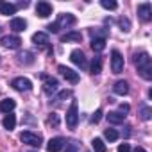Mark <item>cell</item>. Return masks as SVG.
<instances>
[{
	"label": "cell",
	"mask_w": 152,
	"mask_h": 152,
	"mask_svg": "<svg viewBox=\"0 0 152 152\" xmlns=\"http://www.w3.org/2000/svg\"><path fill=\"white\" fill-rule=\"evenodd\" d=\"M134 64L138 68V73L141 75L145 81H150L152 79V59H150V56L147 52L138 54L136 59H134Z\"/></svg>",
	"instance_id": "6da1fadb"
},
{
	"label": "cell",
	"mask_w": 152,
	"mask_h": 152,
	"mask_svg": "<svg viewBox=\"0 0 152 152\" xmlns=\"http://www.w3.org/2000/svg\"><path fill=\"white\" fill-rule=\"evenodd\" d=\"M20 140H22V143H25V145H31V147H41V143H43V138H41V134H36V132H32V131H23L22 134H20Z\"/></svg>",
	"instance_id": "7a4b0ae2"
},
{
	"label": "cell",
	"mask_w": 152,
	"mask_h": 152,
	"mask_svg": "<svg viewBox=\"0 0 152 152\" xmlns=\"http://www.w3.org/2000/svg\"><path fill=\"white\" fill-rule=\"evenodd\" d=\"M77 124H79V109H77V102L73 100L66 111V125H68V129H75Z\"/></svg>",
	"instance_id": "3957f363"
},
{
	"label": "cell",
	"mask_w": 152,
	"mask_h": 152,
	"mask_svg": "<svg viewBox=\"0 0 152 152\" xmlns=\"http://www.w3.org/2000/svg\"><path fill=\"white\" fill-rule=\"evenodd\" d=\"M57 70H59V73L63 75V77H64L70 84H77V83H79V73L73 72L72 68H68V66H64V64H59Z\"/></svg>",
	"instance_id": "277c9868"
},
{
	"label": "cell",
	"mask_w": 152,
	"mask_h": 152,
	"mask_svg": "<svg viewBox=\"0 0 152 152\" xmlns=\"http://www.w3.org/2000/svg\"><path fill=\"white\" fill-rule=\"evenodd\" d=\"M111 70H113V73H120L124 70V57L118 50L111 52Z\"/></svg>",
	"instance_id": "5b68a950"
},
{
	"label": "cell",
	"mask_w": 152,
	"mask_h": 152,
	"mask_svg": "<svg viewBox=\"0 0 152 152\" xmlns=\"http://www.w3.org/2000/svg\"><path fill=\"white\" fill-rule=\"evenodd\" d=\"M11 86H13L16 91H29V90L32 88V83H31L29 79H25V77H16V79L11 81Z\"/></svg>",
	"instance_id": "8992f818"
},
{
	"label": "cell",
	"mask_w": 152,
	"mask_h": 152,
	"mask_svg": "<svg viewBox=\"0 0 152 152\" xmlns=\"http://www.w3.org/2000/svg\"><path fill=\"white\" fill-rule=\"evenodd\" d=\"M0 45L6 47V48H11V50H16V48H20L22 39L18 36H4L2 39H0Z\"/></svg>",
	"instance_id": "52a82bcc"
},
{
	"label": "cell",
	"mask_w": 152,
	"mask_h": 152,
	"mask_svg": "<svg viewBox=\"0 0 152 152\" xmlns=\"http://www.w3.org/2000/svg\"><path fill=\"white\" fill-rule=\"evenodd\" d=\"M36 15H38L39 18H47V16H50V15H52V4L45 2V0L38 2V4H36Z\"/></svg>",
	"instance_id": "ba28073f"
},
{
	"label": "cell",
	"mask_w": 152,
	"mask_h": 152,
	"mask_svg": "<svg viewBox=\"0 0 152 152\" xmlns=\"http://www.w3.org/2000/svg\"><path fill=\"white\" fill-rule=\"evenodd\" d=\"M64 145H66L64 138L57 136V138H52V140L47 143V150H48V152H59V150L64 148Z\"/></svg>",
	"instance_id": "9c48e42d"
},
{
	"label": "cell",
	"mask_w": 152,
	"mask_h": 152,
	"mask_svg": "<svg viewBox=\"0 0 152 152\" xmlns=\"http://www.w3.org/2000/svg\"><path fill=\"white\" fill-rule=\"evenodd\" d=\"M43 79H45L43 91H45L47 95H52V93H56V91H57V86H59L57 79H56V77H45V75H43Z\"/></svg>",
	"instance_id": "30bf717a"
},
{
	"label": "cell",
	"mask_w": 152,
	"mask_h": 152,
	"mask_svg": "<svg viewBox=\"0 0 152 152\" xmlns=\"http://www.w3.org/2000/svg\"><path fill=\"white\" fill-rule=\"evenodd\" d=\"M70 59H72V63H75L77 66H81V68H86V57H84V54H83V50H79V48H75V50H72V54H70Z\"/></svg>",
	"instance_id": "8fae6325"
},
{
	"label": "cell",
	"mask_w": 152,
	"mask_h": 152,
	"mask_svg": "<svg viewBox=\"0 0 152 152\" xmlns=\"http://www.w3.org/2000/svg\"><path fill=\"white\" fill-rule=\"evenodd\" d=\"M138 16H140L143 22H148V20L152 18V6H150L148 2L140 4V6H138Z\"/></svg>",
	"instance_id": "7c38bea8"
},
{
	"label": "cell",
	"mask_w": 152,
	"mask_h": 152,
	"mask_svg": "<svg viewBox=\"0 0 152 152\" xmlns=\"http://www.w3.org/2000/svg\"><path fill=\"white\" fill-rule=\"evenodd\" d=\"M59 27H70V25H73L75 23V16L73 15H68V13H64V15H59V18H57V22H56Z\"/></svg>",
	"instance_id": "4fadbf2b"
},
{
	"label": "cell",
	"mask_w": 152,
	"mask_h": 152,
	"mask_svg": "<svg viewBox=\"0 0 152 152\" xmlns=\"http://www.w3.org/2000/svg\"><path fill=\"white\" fill-rule=\"evenodd\" d=\"M16 4H11V2H4V0H0V13L9 16V15H15L16 13Z\"/></svg>",
	"instance_id": "5bb4252c"
},
{
	"label": "cell",
	"mask_w": 152,
	"mask_h": 152,
	"mask_svg": "<svg viewBox=\"0 0 152 152\" xmlns=\"http://www.w3.org/2000/svg\"><path fill=\"white\" fill-rule=\"evenodd\" d=\"M32 43L38 47H47L48 45V34L47 32H36L32 36Z\"/></svg>",
	"instance_id": "9a60e30c"
},
{
	"label": "cell",
	"mask_w": 152,
	"mask_h": 152,
	"mask_svg": "<svg viewBox=\"0 0 152 152\" xmlns=\"http://www.w3.org/2000/svg\"><path fill=\"white\" fill-rule=\"evenodd\" d=\"M91 48H93L95 52H102V50L106 48V38H104V36H95V38L91 39Z\"/></svg>",
	"instance_id": "2e32d148"
},
{
	"label": "cell",
	"mask_w": 152,
	"mask_h": 152,
	"mask_svg": "<svg viewBox=\"0 0 152 152\" xmlns=\"http://www.w3.org/2000/svg\"><path fill=\"white\" fill-rule=\"evenodd\" d=\"M106 118H107V122H109V124H124L125 115H122L120 111H111V113H107V115H106Z\"/></svg>",
	"instance_id": "e0dca14e"
},
{
	"label": "cell",
	"mask_w": 152,
	"mask_h": 152,
	"mask_svg": "<svg viewBox=\"0 0 152 152\" xmlns=\"http://www.w3.org/2000/svg\"><path fill=\"white\" fill-rule=\"evenodd\" d=\"M83 39V34L77 32V31H72L68 34H63L61 36V43H68V41H81Z\"/></svg>",
	"instance_id": "ac0fdd59"
},
{
	"label": "cell",
	"mask_w": 152,
	"mask_h": 152,
	"mask_svg": "<svg viewBox=\"0 0 152 152\" xmlns=\"http://www.w3.org/2000/svg\"><path fill=\"white\" fill-rule=\"evenodd\" d=\"M113 91L116 93V95H127L129 93V84L125 83V81H118V83H115V86H113Z\"/></svg>",
	"instance_id": "d6986e66"
},
{
	"label": "cell",
	"mask_w": 152,
	"mask_h": 152,
	"mask_svg": "<svg viewBox=\"0 0 152 152\" xmlns=\"http://www.w3.org/2000/svg\"><path fill=\"white\" fill-rule=\"evenodd\" d=\"M25 27H27V22L23 18H13L11 20V29L15 32H22V31H25Z\"/></svg>",
	"instance_id": "ffe728a7"
},
{
	"label": "cell",
	"mask_w": 152,
	"mask_h": 152,
	"mask_svg": "<svg viewBox=\"0 0 152 152\" xmlns=\"http://www.w3.org/2000/svg\"><path fill=\"white\" fill-rule=\"evenodd\" d=\"M2 125H4L7 131H13V129H15V125H16V116H15L13 113H7V115H6V118L2 120Z\"/></svg>",
	"instance_id": "44dd1931"
},
{
	"label": "cell",
	"mask_w": 152,
	"mask_h": 152,
	"mask_svg": "<svg viewBox=\"0 0 152 152\" xmlns=\"http://www.w3.org/2000/svg\"><path fill=\"white\" fill-rule=\"evenodd\" d=\"M15 106H16V102L13 99H6V100L0 102V111H2V113H11L15 109Z\"/></svg>",
	"instance_id": "7402d4cb"
},
{
	"label": "cell",
	"mask_w": 152,
	"mask_h": 152,
	"mask_svg": "<svg viewBox=\"0 0 152 152\" xmlns=\"http://www.w3.org/2000/svg\"><path fill=\"white\" fill-rule=\"evenodd\" d=\"M100 70H102V59H100V57H95V59L91 61V73H93V75H99Z\"/></svg>",
	"instance_id": "603a6c76"
},
{
	"label": "cell",
	"mask_w": 152,
	"mask_h": 152,
	"mask_svg": "<svg viewBox=\"0 0 152 152\" xmlns=\"http://www.w3.org/2000/svg\"><path fill=\"white\" fill-rule=\"evenodd\" d=\"M18 61L23 63V64H31V63H34V57H32L31 52H22V54L18 56Z\"/></svg>",
	"instance_id": "cb8c5ba5"
},
{
	"label": "cell",
	"mask_w": 152,
	"mask_h": 152,
	"mask_svg": "<svg viewBox=\"0 0 152 152\" xmlns=\"http://www.w3.org/2000/svg\"><path fill=\"white\" fill-rule=\"evenodd\" d=\"M150 116H152V109L148 106H141L140 107V118L147 122V120H150Z\"/></svg>",
	"instance_id": "d4e9b609"
},
{
	"label": "cell",
	"mask_w": 152,
	"mask_h": 152,
	"mask_svg": "<svg viewBox=\"0 0 152 152\" xmlns=\"http://www.w3.org/2000/svg\"><path fill=\"white\" fill-rule=\"evenodd\" d=\"M91 145H93V150H95V152H106V143H104L100 138H95V140L91 141Z\"/></svg>",
	"instance_id": "484cf974"
},
{
	"label": "cell",
	"mask_w": 152,
	"mask_h": 152,
	"mask_svg": "<svg viewBox=\"0 0 152 152\" xmlns=\"http://www.w3.org/2000/svg\"><path fill=\"white\" fill-rule=\"evenodd\" d=\"M118 25H120V29L124 31V32H129L131 31V22H129V18H118Z\"/></svg>",
	"instance_id": "4316f807"
},
{
	"label": "cell",
	"mask_w": 152,
	"mask_h": 152,
	"mask_svg": "<svg viewBox=\"0 0 152 152\" xmlns=\"http://www.w3.org/2000/svg\"><path fill=\"white\" fill-rule=\"evenodd\" d=\"M104 136H106V140H109V141H116V140H118V132H116L115 129H106V131H104Z\"/></svg>",
	"instance_id": "83f0119b"
},
{
	"label": "cell",
	"mask_w": 152,
	"mask_h": 152,
	"mask_svg": "<svg viewBox=\"0 0 152 152\" xmlns=\"http://www.w3.org/2000/svg\"><path fill=\"white\" fill-rule=\"evenodd\" d=\"M100 6L104 9H116L118 7V4L115 2V0H100Z\"/></svg>",
	"instance_id": "f1b7e54d"
},
{
	"label": "cell",
	"mask_w": 152,
	"mask_h": 152,
	"mask_svg": "<svg viewBox=\"0 0 152 152\" xmlns=\"http://www.w3.org/2000/svg\"><path fill=\"white\" fill-rule=\"evenodd\" d=\"M70 97V91L68 90H63L59 95H56L54 99H52V102H61V100H64V99H68Z\"/></svg>",
	"instance_id": "f546056e"
},
{
	"label": "cell",
	"mask_w": 152,
	"mask_h": 152,
	"mask_svg": "<svg viewBox=\"0 0 152 152\" xmlns=\"http://www.w3.org/2000/svg\"><path fill=\"white\" fill-rule=\"evenodd\" d=\"M47 31L52 32V34H57V32H59V25H57L56 22H54V23H48V25H47Z\"/></svg>",
	"instance_id": "4dcf8cb0"
},
{
	"label": "cell",
	"mask_w": 152,
	"mask_h": 152,
	"mask_svg": "<svg viewBox=\"0 0 152 152\" xmlns=\"http://www.w3.org/2000/svg\"><path fill=\"white\" fill-rule=\"evenodd\" d=\"M100 118H102V109H97V111L93 113V116H91V122H93V124H99Z\"/></svg>",
	"instance_id": "1f68e13d"
},
{
	"label": "cell",
	"mask_w": 152,
	"mask_h": 152,
	"mask_svg": "<svg viewBox=\"0 0 152 152\" xmlns=\"http://www.w3.org/2000/svg\"><path fill=\"white\" fill-rule=\"evenodd\" d=\"M66 152H79L77 143H75V141H70V143L66 145Z\"/></svg>",
	"instance_id": "d6a6232c"
},
{
	"label": "cell",
	"mask_w": 152,
	"mask_h": 152,
	"mask_svg": "<svg viewBox=\"0 0 152 152\" xmlns=\"http://www.w3.org/2000/svg\"><path fill=\"white\" fill-rule=\"evenodd\" d=\"M48 122H50V124H52L54 127H57V125H59V116H57L56 113H52V116L48 118Z\"/></svg>",
	"instance_id": "836d02e7"
},
{
	"label": "cell",
	"mask_w": 152,
	"mask_h": 152,
	"mask_svg": "<svg viewBox=\"0 0 152 152\" xmlns=\"http://www.w3.org/2000/svg\"><path fill=\"white\" fill-rule=\"evenodd\" d=\"M118 152H131V147H129V143H122V145L118 147Z\"/></svg>",
	"instance_id": "e575fe53"
},
{
	"label": "cell",
	"mask_w": 152,
	"mask_h": 152,
	"mask_svg": "<svg viewBox=\"0 0 152 152\" xmlns=\"http://www.w3.org/2000/svg\"><path fill=\"white\" fill-rule=\"evenodd\" d=\"M120 113H129V104H120Z\"/></svg>",
	"instance_id": "d590c367"
},
{
	"label": "cell",
	"mask_w": 152,
	"mask_h": 152,
	"mask_svg": "<svg viewBox=\"0 0 152 152\" xmlns=\"http://www.w3.org/2000/svg\"><path fill=\"white\" fill-rule=\"evenodd\" d=\"M134 152H147V150H145V148H141V147H136V148H134Z\"/></svg>",
	"instance_id": "8d00e7d4"
}]
</instances>
